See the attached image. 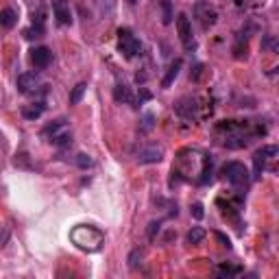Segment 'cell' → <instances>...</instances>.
I'll return each mask as SVG.
<instances>
[{
  "label": "cell",
  "instance_id": "cell-16",
  "mask_svg": "<svg viewBox=\"0 0 279 279\" xmlns=\"http://www.w3.org/2000/svg\"><path fill=\"white\" fill-rule=\"evenodd\" d=\"M15 22H18V13H15L13 9H3V11H0V26L11 29V26H15Z\"/></svg>",
  "mask_w": 279,
  "mask_h": 279
},
{
  "label": "cell",
  "instance_id": "cell-8",
  "mask_svg": "<svg viewBox=\"0 0 279 279\" xmlns=\"http://www.w3.org/2000/svg\"><path fill=\"white\" fill-rule=\"evenodd\" d=\"M177 31H179V40L185 50H194V40H192V22L185 13L177 15Z\"/></svg>",
  "mask_w": 279,
  "mask_h": 279
},
{
  "label": "cell",
  "instance_id": "cell-5",
  "mask_svg": "<svg viewBox=\"0 0 279 279\" xmlns=\"http://www.w3.org/2000/svg\"><path fill=\"white\" fill-rule=\"evenodd\" d=\"M194 18L201 24V29L209 31L216 24V22H218V11L214 9V5L205 3V0H199V3L194 5Z\"/></svg>",
  "mask_w": 279,
  "mask_h": 279
},
{
  "label": "cell",
  "instance_id": "cell-29",
  "mask_svg": "<svg viewBox=\"0 0 279 279\" xmlns=\"http://www.w3.org/2000/svg\"><path fill=\"white\" fill-rule=\"evenodd\" d=\"M7 240H9V229H7L5 225H0V246H3Z\"/></svg>",
  "mask_w": 279,
  "mask_h": 279
},
{
  "label": "cell",
  "instance_id": "cell-11",
  "mask_svg": "<svg viewBox=\"0 0 279 279\" xmlns=\"http://www.w3.org/2000/svg\"><path fill=\"white\" fill-rule=\"evenodd\" d=\"M31 64L37 70H44L52 64V52L46 48V46H40V48H33L31 50Z\"/></svg>",
  "mask_w": 279,
  "mask_h": 279
},
{
  "label": "cell",
  "instance_id": "cell-28",
  "mask_svg": "<svg viewBox=\"0 0 279 279\" xmlns=\"http://www.w3.org/2000/svg\"><path fill=\"white\" fill-rule=\"evenodd\" d=\"M190 212H192V216H194V218H203V205H201V203H194V205H192Z\"/></svg>",
  "mask_w": 279,
  "mask_h": 279
},
{
  "label": "cell",
  "instance_id": "cell-19",
  "mask_svg": "<svg viewBox=\"0 0 279 279\" xmlns=\"http://www.w3.org/2000/svg\"><path fill=\"white\" fill-rule=\"evenodd\" d=\"M203 238H205V229L203 227H192L188 231V236H185L188 244H199V242H203Z\"/></svg>",
  "mask_w": 279,
  "mask_h": 279
},
{
  "label": "cell",
  "instance_id": "cell-1",
  "mask_svg": "<svg viewBox=\"0 0 279 279\" xmlns=\"http://www.w3.org/2000/svg\"><path fill=\"white\" fill-rule=\"evenodd\" d=\"M70 240H72L74 246H79L81 251L88 253H96L103 249L105 244V234L94 225H79L70 231Z\"/></svg>",
  "mask_w": 279,
  "mask_h": 279
},
{
  "label": "cell",
  "instance_id": "cell-15",
  "mask_svg": "<svg viewBox=\"0 0 279 279\" xmlns=\"http://www.w3.org/2000/svg\"><path fill=\"white\" fill-rule=\"evenodd\" d=\"M44 109H46L44 103H35V105H31V107H24V109H22V116H24L26 120H37L44 114Z\"/></svg>",
  "mask_w": 279,
  "mask_h": 279
},
{
  "label": "cell",
  "instance_id": "cell-30",
  "mask_svg": "<svg viewBox=\"0 0 279 279\" xmlns=\"http://www.w3.org/2000/svg\"><path fill=\"white\" fill-rule=\"evenodd\" d=\"M129 3H131V5H135V3H137V0H129Z\"/></svg>",
  "mask_w": 279,
  "mask_h": 279
},
{
  "label": "cell",
  "instance_id": "cell-22",
  "mask_svg": "<svg viewBox=\"0 0 279 279\" xmlns=\"http://www.w3.org/2000/svg\"><path fill=\"white\" fill-rule=\"evenodd\" d=\"M74 164L79 166L81 170H88V168H94V159H92L88 153H79V155L74 157Z\"/></svg>",
  "mask_w": 279,
  "mask_h": 279
},
{
  "label": "cell",
  "instance_id": "cell-6",
  "mask_svg": "<svg viewBox=\"0 0 279 279\" xmlns=\"http://www.w3.org/2000/svg\"><path fill=\"white\" fill-rule=\"evenodd\" d=\"M277 155H279V149L275 144H266V146H262V149H258L253 153V166H255V177H260L264 170L268 168V164L273 159H277Z\"/></svg>",
  "mask_w": 279,
  "mask_h": 279
},
{
  "label": "cell",
  "instance_id": "cell-18",
  "mask_svg": "<svg viewBox=\"0 0 279 279\" xmlns=\"http://www.w3.org/2000/svg\"><path fill=\"white\" fill-rule=\"evenodd\" d=\"M85 90H88V83H76L72 88V92H70V105H79Z\"/></svg>",
  "mask_w": 279,
  "mask_h": 279
},
{
  "label": "cell",
  "instance_id": "cell-4",
  "mask_svg": "<svg viewBox=\"0 0 279 279\" xmlns=\"http://www.w3.org/2000/svg\"><path fill=\"white\" fill-rule=\"evenodd\" d=\"M118 50L125 55V59H133L142 52V44H140V40L129 29H120L118 31Z\"/></svg>",
  "mask_w": 279,
  "mask_h": 279
},
{
  "label": "cell",
  "instance_id": "cell-9",
  "mask_svg": "<svg viewBox=\"0 0 279 279\" xmlns=\"http://www.w3.org/2000/svg\"><path fill=\"white\" fill-rule=\"evenodd\" d=\"M199 98H192V96H183L179 103L175 105V111L181 116L185 120H194L197 118V111H199Z\"/></svg>",
  "mask_w": 279,
  "mask_h": 279
},
{
  "label": "cell",
  "instance_id": "cell-17",
  "mask_svg": "<svg viewBox=\"0 0 279 279\" xmlns=\"http://www.w3.org/2000/svg\"><path fill=\"white\" fill-rule=\"evenodd\" d=\"M98 3V11L105 15V18H111L116 13V5H118V0H96Z\"/></svg>",
  "mask_w": 279,
  "mask_h": 279
},
{
  "label": "cell",
  "instance_id": "cell-25",
  "mask_svg": "<svg viewBox=\"0 0 279 279\" xmlns=\"http://www.w3.org/2000/svg\"><path fill=\"white\" fill-rule=\"evenodd\" d=\"M144 258V253L140 251V249H135V251H131V255H129V268H137V264H140V260Z\"/></svg>",
  "mask_w": 279,
  "mask_h": 279
},
{
  "label": "cell",
  "instance_id": "cell-27",
  "mask_svg": "<svg viewBox=\"0 0 279 279\" xmlns=\"http://www.w3.org/2000/svg\"><path fill=\"white\" fill-rule=\"evenodd\" d=\"M262 48H266V50H275V48H277L275 37H273V35H266V37H264V42H262Z\"/></svg>",
  "mask_w": 279,
  "mask_h": 279
},
{
  "label": "cell",
  "instance_id": "cell-20",
  "mask_svg": "<svg viewBox=\"0 0 279 279\" xmlns=\"http://www.w3.org/2000/svg\"><path fill=\"white\" fill-rule=\"evenodd\" d=\"M173 18H175L173 3H170V0H161V22H164V24H173Z\"/></svg>",
  "mask_w": 279,
  "mask_h": 279
},
{
  "label": "cell",
  "instance_id": "cell-21",
  "mask_svg": "<svg viewBox=\"0 0 279 279\" xmlns=\"http://www.w3.org/2000/svg\"><path fill=\"white\" fill-rule=\"evenodd\" d=\"M153 127H155V116L151 111H146L142 116V122H140V133H151Z\"/></svg>",
  "mask_w": 279,
  "mask_h": 279
},
{
  "label": "cell",
  "instance_id": "cell-3",
  "mask_svg": "<svg viewBox=\"0 0 279 279\" xmlns=\"http://www.w3.org/2000/svg\"><path fill=\"white\" fill-rule=\"evenodd\" d=\"M222 175H225V179H227L231 185H236V188H246V185H249V179H251L246 166L240 164V161H229V164H225Z\"/></svg>",
  "mask_w": 279,
  "mask_h": 279
},
{
  "label": "cell",
  "instance_id": "cell-2",
  "mask_svg": "<svg viewBox=\"0 0 279 279\" xmlns=\"http://www.w3.org/2000/svg\"><path fill=\"white\" fill-rule=\"evenodd\" d=\"M42 137H46L55 146H70L72 144V133H70L66 120H55V122H50V125H46L42 131Z\"/></svg>",
  "mask_w": 279,
  "mask_h": 279
},
{
  "label": "cell",
  "instance_id": "cell-7",
  "mask_svg": "<svg viewBox=\"0 0 279 279\" xmlns=\"http://www.w3.org/2000/svg\"><path fill=\"white\" fill-rule=\"evenodd\" d=\"M135 159L140 164H159L164 159V146L161 144H146L135 151Z\"/></svg>",
  "mask_w": 279,
  "mask_h": 279
},
{
  "label": "cell",
  "instance_id": "cell-14",
  "mask_svg": "<svg viewBox=\"0 0 279 279\" xmlns=\"http://www.w3.org/2000/svg\"><path fill=\"white\" fill-rule=\"evenodd\" d=\"M114 98L118 100V103H125V105L133 103V94H131V90L127 88L125 83H118V85L114 88Z\"/></svg>",
  "mask_w": 279,
  "mask_h": 279
},
{
  "label": "cell",
  "instance_id": "cell-10",
  "mask_svg": "<svg viewBox=\"0 0 279 279\" xmlns=\"http://www.w3.org/2000/svg\"><path fill=\"white\" fill-rule=\"evenodd\" d=\"M40 88H42V79L35 72H22L18 76V90L22 94H33Z\"/></svg>",
  "mask_w": 279,
  "mask_h": 279
},
{
  "label": "cell",
  "instance_id": "cell-24",
  "mask_svg": "<svg viewBox=\"0 0 279 279\" xmlns=\"http://www.w3.org/2000/svg\"><path fill=\"white\" fill-rule=\"evenodd\" d=\"M44 35V26H42V20L37 22L35 26H31V29H26L24 31V37L26 40H35V37H42Z\"/></svg>",
  "mask_w": 279,
  "mask_h": 279
},
{
  "label": "cell",
  "instance_id": "cell-13",
  "mask_svg": "<svg viewBox=\"0 0 279 279\" xmlns=\"http://www.w3.org/2000/svg\"><path fill=\"white\" fill-rule=\"evenodd\" d=\"M181 66H183V61L181 59H175L173 64H170V68H168V72H166V76L161 79V88H170L173 85V81L179 76V70H181Z\"/></svg>",
  "mask_w": 279,
  "mask_h": 279
},
{
  "label": "cell",
  "instance_id": "cell-23",
  "mask_svg": "<svg viewBox=\"0 0 279 279\" xmlns=\"http://www.w3.org/2000/svg\"><path fill=\"white\" fill-rule=\"evenodd\" d=\"M242 273V268L240 266H229V264H222L216 268V275L218 277H234V275H240Z\"/></svg>",
  "mask_w": 279,
  "mask_h": 279
},
{
  "label": "cell",
  "instance_id": "cell-26",
  "mask_svg": "<svg viewBox=\"0 0 279 279\" xmlns=\"http://www.w3.org/2000/svg\"><path fill=\"white\" fill-rule=\"evenodd\" d=\"M159 229H161V222L159 220H153L149 225V240H155V236L159 234Z\"/></svg>",
  "mask_w": 279,
  "mask_h": 279
},
{
  "label": "cell",
  "instance_id": "cell-12",
  "mask_svg": "<svg viewBox=\"0 0 279 279\" xmlns=\"http://www.w3.org/2000/svg\"><path fill=\"white\" fill-rule=\"evenodd\" d=\"M52 13H55L59 24H70L72 22V11H70V5L66 0H55L52 3Z\"/></svg>",
  "mask_w": 279,
  "mask_h": 279
}]
</instances>
